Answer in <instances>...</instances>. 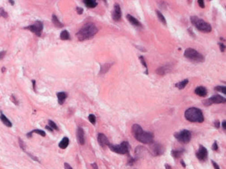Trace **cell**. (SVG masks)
<instances>
[{
	"label": "cell",
	"mask_w": 226,
	"mask_h": 169,
	"mask_svg": "<svg viewBox=\"0 0 226 169\" xmlns=\"http://www.w3.org/2000/svg\"><path fill=\"white\" fill-rule=\"evenodd\" d=\"M131 131L133 136L140 143L150 144L153 142V134L151 132H147L143 130L139 124H134L131 128Z\"/></svg>",
	"instance_id": "cell-1"
},
{
	"label": "cell",
	"mask_w": 226,
	"mask_h": 169,
	"mask_svg": "<svg viewBox=\"0 0 226 169\" xmlns=\"http://www.w3.org/2000/svg\"><path fill=\"white\" fill-rule=\"evenodd\" d=\"M98 28L94 24L89 23L85 24L82 28L76 33L78 39L80 41H84L93 38L97 33Z\"/></svg>",
	"instance_id": "cell-2"
},
{
	"label": "cell",
	"mask_w": 226,
	"mask_h": 169,
	"mask_svg": "<svg viewBox=\"0 0 226 169\" xmlns=\"http://www.w3.org/2000/svg\"><path fill=\"white\" fill-rule=\"evenodd\" d=\"M185 118L191 122L202 123L204 121V116L200 108L192 107L187 108L185 112Z\"/></svg>",
	"instance_id": "cell-3"
},
{
	"label": "cell",
	"mask_w": 226,
	"mask_h": 169,
	"mask_svg": "<svg viewBox=\"0 0 226 169\" xmlns=\"http://www.w3.org/2000/svg\"><path fill=\"white\" fill-rule=\"evenodd\" d=\"M191 21L196 28L203 33H209L212 31V26L203 19L197 16L191 17Z\"/></svg>",
	"instance_id": "cell-4"
},
{
	"label": "cell",
	"mask_w": 226,
	"mask_h": 169,
	"mask_svg": "<svg viewBox=\"0 0 226 169\" xmlns=\"http://www.w3.org/2000/svg\"><path fill=\"white\" fill-rule=\"evenodd\" d=\"M185 58L192 60V61H197V62H203L204 61V57L200 52H197V50L192 49V48H187L185 49V53H184Z\"/></svg>",
	"instance_id": "cell-5"
},
{
	"label": "cell",
	"mask_w": 226,
	"mask_h": 169,
	"mask_svg": "<svg viewBox=\"0 0 226 169\" xmlns=\"http://www.w3.org/2000/svg\"><path fill=\"white\" fill-rule=\"evenodd\" d=\"M109 147V149L114 152L116 153L122 154V155H124V154H128L129 153V143L127 141L122 142L120 145H112V144H109L108 146Z\"/></svg>",
	"instance_id": "cell-6"
},
{
	"label": "cell",
	"mask_w": 226,
	"mask_h": 169,
	"mask_svg": "<svg viewBox=\"0 0 226 169\" xmlns=\"http://www.w3.org/2000/svg\"><path fill=\"white\" fill-rule=\"evenodd\" d=\"M175 137L180 143L186 144V143H189L191 140V133L188 130H183L180 132L176 133L175 134Z\"/></svg>",
	"instance_id": "cell-7"
},
{
	"label": "cell",
	"mask_w": 226,
	"mask_h": 169,
	"mask_svg": "<svg viewBox=\"0 0 226 169\" xmlns=\"http://www.w3.org/2000/svg\"><path fill=\"white\" fill-rule=\"evenodd\" d=\"M225 98L221 96L220 95L213 96L209 99H207L203 102V105L206 106H209L213 104H221V103H225Z\"/></svg>",
	"instance_id": "cell-8"
},
{
	"label": "cell",
	"mask_w": 226,
	"mask_h": 169,
	"mask_svg": "<svg viewBox=\"0 0 226 169\" xmlns=\"http://www.w3.org/2000/svg\"><path fill=\"white\" fill-rule=\"evenodd\" d=\"M25 29H27V30L33 32L34 34L37 35V36L40 37L41 36L42 31H43V23L41 21H37L35 22L33 24H32V25L26 27Z\"/></svg>",
	"instance_id": "cell-9"
},
{
	"label": "cell",
	"mask_w": 226,
	"mask_h": 169,
	"mask_svg": "<svg viewBox=\"0 0 226 169\" xmlns=\"http://www.w3.org/2000/svg\"><path fill=\"white\" fill-rule=\"evenodd\" d=\"M150 150L153 156H159L162 155L165 149H164V146L160 143H150Z\"/></svg>",
	"instance_id": "cell-10"
},
{
	"label": "cell",
	"mask_w": 226,
	"mask_h": 169,
	"mask_svg": "<svg viewBox=\"0 0 226 169\" xmlns=\"http://www.w3.org/2000/svg\"><path fill=\"white\" fill-rule=\"evenodd\" d=\"M196 156L201 162H205L207 160V157H208V151L206 149V147H204L202 145H200L199 149L196 152Z\"/></svg>",
	"instance_id": "cell-11"
},
{
	"label": "cell",
	"mask_w": 226,
	"mask_h": 169,
	"mask_svg": "<svg viewBox=\"0 0 226 169\" xmlns=\"http://www.w3.org/2000/svg\"><path fill=\"white\" fill-rule=\"evenodd\" d=\"M112 19L115 21H119L122 19V10L121 7L118 4H115L114 10L112 11Z\"/></svg>",
	"instance_id": "cell-12"
},
{
	"label": "cell",
	"mask_w": 226,
	"mask_h": 169,
	"mask_svg": "<svg viewBox=\"0 0 226 169\" xmlns=\"http://www.w3.org/2000/svg\"><path fill=\"white\" fill-rule=\"evenodd\" d=\"M97 140L98 143L100 144L102 147H105V146H108L110 144L109 141L108 140V138L106 137V136L102 133H100L97 136Z\"/></svg>",
	"instance_id": "cell-13"
},
{
	"label": "cell",
	"mask_w": 226,
	"mask_h": 169,
	"mask_svg": "<svg viewBox=\"0 0 226 169\" xmlns=\"http://www.w3.org/2000/svg\"><path fill=\"white\" fill-rule=\"evenodd\" d=\"M77 140L79 144L81 145H84L85 143V135H84V131L81 128H78L77 130Z\"/></svg>",
	"instance_id": "cell-14"
},
{
	"label": "cell",
	"mask_w": 226,
	"mask_h": 169,
	"mask_svg": "<svg viewBox=\"0 0 226 169\" xmlns=\"http://www.w3.org/2000/svg\"><path fill=\"white\" fill-rule=\"evenodd\" d=\"M195 93L201 97H204L207 95V90L204 87H198L195 89Z\"/></svg>",
	"instance_id": "cell-15"
},
{
	"label": "cell",
	"mask_w": 226,
	"mask_h": 169,
	"mask_svg": "<svg viewBox=\"0 0 226 169\" xmlns=\"http://www.w3.org/2000/svg\"><path fill=\"white\" fill-rule=\"evenodd\" d=\"M171 71L170 67L168 65H165V66H161L159 67L158 69L156 70V73L159 75H165V74H167Z\"/></svg>",
	"instance_id": "cell-16"
},
{
	"label": "cell",
	"mask_w": 226,
	"mask_h": 169,
	"mask_svg": "<svg viewBox=\"0 0 226 169\" xmlns=\"http://www.w3.org/2000/svg\"><path fill=\"white\" fill-rule=\"evenodd\" d=\"M127 19L128 20L129 22H130V24H133L134 26H136V27H141V24H140V22L139 21H137L136 18H135L134 17H133L132 15H127Z\"/></svg>",
	"instance_id": "cell-17"
},
{
	"label": "cell",
	"mask_w": 226,
	"mask_h": 169,
	"mask_svg": "<svg viewBox=\"0 0 226 169\" xmlns=\"http://www.w3.org/2000/svg\"><path fill=\"white\" fill-rule=\"evenodd\" d=\"M67 93L64 92H59L57 93V97H58V101L60 105H62L65 102V100L67 99Z\"/></svg>",
	"instance_id": "cell-18"
},
{
	"label": "cell",
	"mask_w": 226,
	"mask_h": 169,
	"mask_svg": "<svg viewBox=\"0 0 226 169\" xmlns=\"http://www.w3.org/2000/svg\"><path fill=\"white\" fill-rule=\"evenodd\" d=\"M84 3L85 4V5L89 8V9H93L96 7V5H98V2H96V0H85L84 1Z\"/></svg>",
	"instance_id": "cell-19"
},
{
	"label": "cell",
	"mask_w": 226,
	"mask_h": 169,
	"mask_svg": "<svg viewBox=\"0 0 226 169\" xmlns=\"http://www.w3.org/2000/svg\"><path fill=\"white\" fill-rule=\"evenodd\" d=\"M0 119H1V121H2V123L4 124L6 126V127L11 128V126H12V124H11V122L9 121V118H7L4 115V114H2V113H1V114H0Z\"/></svg>",
	"instance_id": "cell-20"
},
{
	"label": "cell",
	"mask_w": 226,
	"mask_h": 169,
	"mask_svg": "<svg viewBox=\"0 0 226 169\" xmlns=\"http://www.w3.org/2000/svg\"><path fill=\"white\" fill-rule=\"evenodd\" d=\"M68 144H69V139L65 137H64V138L62 140L61 142L59 143V148H61L62 150H65V149H66V148L68 147Z\"/></svg>",
	"instance_id": "cell-21"
},
{
	"label": "cell",
	"mask_w": 226,
	"mask_h": 169,
	"mask_svg": "<svg viewBox=\"0 0 226 169\" xmlns=\"http://www.w3.org/2000/svg\"><path fill=\"white\" fill-rule=\"evenodd\" d=\"M52 23H53V24H54L55 26L56 27H59V28H62V27H64V24H62V23H61V22H60V21H59V20L58 19V17H57L55 15H52Z\"/></svg>",
	"instance_id": "cell-22"
},
{
	"label": "cell",
	"mask_w": 226,
	"mask_h": 169,
	"mask_svg": "<svg viewBox=\"0 0 226 169\" xmlns=\"http://www.w3.org/2000/svg\"><path fill=\"white\" fill-rule=\"evenodd\" d=\"M188 81H189V80H187V79H185V80H182V81H181V82L177 83L176 84H175V87L179 90H183L185 87H186V86H187V84L188 83Z\"/></svg>",
	"instance_id": "cell-23"
},
{
	"label": "cell",
	"mask_w": 226,
	"mask_h": 169,
	"mask_svg": "<svg viewBox=\"0 0 226 169\" xmlns=\"http://www.w3.org/2000/svg\"><path fill=\"white\" fill-rule=\"evenodd\" d=\"M33 133H36V134H39L40 136H43V137H45V136H46V133L44 132L43 130H39V129H37V130H32V131H31V132H29L28 134H27V137H32V134H33Z\"/></svg>",
	"instance_id": "cell-24"
},
{
	"label": "cell",
	"mask_w": 226,
	"mask_h": 169,
	"mask_svg": "<svg viewBox=\"0 0 226 169\" xmlns=\"http://www.w3.org/2000/svg\"><path fill=\"white\" fill-rule=\"evenodd\" d=\"M185 152V150H172V156L175 158H180L181 156H182L183 153Z\"/></svg>",
	"instance_id": "cell-25"
},
{
	"label": "cell",
	"mask_w": 226,
	"mask_h": 169,
	"mask_svg": "<svg viewBox=\"0 0 226 169\" xmlns=\"http://www.w3.org/2000/svg\"><path fill=\"white\" fill-rule=\"evenodd\" d=\"M60 39H62V40H68V39H70V34L68 31H63L60 34Z\"/></svg>",
	"instance_id": "cell-26"
},
{
	"label": "cell",
	"mask_w": 226,
	"mask_h": 169,
	"mask_svg": "<svg viewBox=\"0 0 226 169\" xmlns=\"http://www.w3.org/2000/svg\"><path fill=\"white\" fill-rule=\"evenodd\" d=\"M156 15H157V16H158V17H159V21H161L163 24H166V21H165V17H164V15H163L162 14L161 11H159L157 10Z\"/></svg>",
	"instance_id": "cell-27"
},
{
	"label": "cell",
	"mask_w": 226,
	"mask_h": 169,
	"mask_svg": "<svg viewBox=\"0 0 226 169\" xmlns=\"http://www.w3.org/2000/svg\"><path fill=\"white\" fill-rule=\"evenodd\" d=\"M215 90L224 93L225 95L226 94V87L225 86H217L215 87Z\"/></svg>",
	"instance_id": "cell-28"
},
{
	"label": "cell",
	"mask_w": 226,
	"mask_h": 169,
	"mask_svg": "<svg viewBox=\"0 0 226 169\" xmlns=\"http://www.w3.org/2000/svg\"><path fill=\"white\" fill-rule=\"evenodd\" d=\"M139 59L140 61V62H141V64L143 65H144V67H145L146 68V74H148V67H147V65H146V62L145 59H144V56H140L139 57Z\"/></svg>",
	"instance_id": "cell-29"
},
{
	"label": "cell",
	"mask_w": 226,
	"mask_h": 169,
	"mask_svg": "<svg viewBox=\"0 0 226 169\" xmlns=\"http://www.w3.org/2000/svg\"><path fill=\"white\" fill-rule=\"evenodd\" d=\"M48 126H49L50 128H52V130H59V128L57 127L56 124L55 123V122H52V121H51V120H49V125Z\"/></svg>",
	"instance_id": "cell-30"
},
{
	"label": "cell",
	"mask_w": 226,
	"mask_h": 169,
	"mask_svg": "<svg viewBox=\"0 0 226 169\" xmlns=\"http://www.w3.org/2000/svg\"><path fill=\"white\" fill-rule=\"evenodd\" d=\"M88 119H89L90 122L92 124H96V117H95V115H93V114H90V115L88 116Z\"/></svg>",
	"instance_id": "cell-31"
},
{
	"label": "cell",
	"mask_w": 226,
	"mask_h": 169,
	"mask_svg": "<svg viewBox=\"0 0 226 169\" xmlns=\"http://www.w3.org/2000/svg\"><path fill=\"white\" fill-rule=\"evenodd\" d=\"M109 65H109V64H107L106 67H110ZM108 69H109V68H106V65H102V66H101V70H100V74H102V73H106V72L108 71Z\"/></svg>",
	"instance_id": "cell-32"
},
{
	"label": "cell",
	"mask_w": 226,
	"mask_h": 169,
	"mask_svg": "<svg viewBox=\"0 0 226 169\" xmlns=\"http://www.w3.org/2000/svg\"><path fill=\"white\" fill-rule=\"evenodd\" d=\"M0 16H1V17H3L4 18H6V17H8V14H7L6 11H5L4 9H2V8H1V9H0Z\"/></svg>",
	"instance_id": "cell-33"
},
{
	"label": "cell",
	"mask_w": 226,
	"mask_h": 169,
	"mask_svg": "<svg viewBox=\"0 0 226 169\" xmlns=\"http://www.w3.org/2000/svg\"><path fill=\"white\" fill-rule=\"evenodd\" d=\"M219 46L220 48V51L222 52H224L225 50V46L222 43H219Z\"/></svg>",
	"instance_id": "cell-34"
},
{
	"label": "cell",
	"mask_w": 226,
	"mask_h": 169,
	"mask_svg": "<svg viewBox=\"0 0 226 169\" xmlns=\"http://www.w3.org/2000/svg\"><path fill=\"white\" fill-rule=\"evenodd\" d=\"M11 100L12 101V102H14L15 105H18V102H17V100H16L15 96L14 95L11 96Z\"/></svg>",
	"instance_id": "cell-35"
},
{
	"label": "cell",
	"mask_w": 226,
	"mask_h": 169,
	"mask_svg": "<svg viewBox=\"0 0 226 169\" xmlns=\"http://www.w3.org/2000/svg\"><path fill=\"white\" fill-rule=\"evenodd\" d=\"M76 11H77V12H78V15H81V14H83L84 9H83L82 8H81V7H77V8H76Z\"/></svg>",
	"instance_id": "cell-36"
},
{
	"label": "cell",
	"mask_w": 226,
	"mask_h": 169,
	"mask_svg": "<svg viewBox=\"0 0 226 169\" xmlns=\"http://www.w3.org/2000/svg\"><path fill=\"white\" fill-rule=\"evenodd\" d=\"M212 149H213V150H214V151H217L219 147H218V144L216 142H214V143L213 144V146H212Z\"/></svg>",
	"instance_id": "cell-37"
},
{
	"label": "cell",
	"mask_w": 226,
	"mask_h": 169,
	"mask_svg": "<svg viewBox=\"0 0 226 169\" xmlns=\"http://www.w3.org/2000/svg\"><path fill=\"white\" fill-rule=\"evenodd\" d=\"M18 140H19V143H20V146H21V148L22 150H25V146H24V143H23V141L21 140V138L18 139Z\"/></svg>",
	"instance_id": "cell-38"
},
{
	"label": "cell",
	"mask_w": 226,
	"mask_h": 169,
	"mask_svg": "<svg viewBox=\"0 0 226 169\" xmlns=\"http://www.w3.org/2000/svg\"><path fill=\"white\" fill-rule=\"evenodd\" d=\"M211 162H212V164H213L214 168H215V169H220V168H219V165H218L217 163L215 162H214V161H213V160H212V161H211Z\"/></svg>",
	"instance_id": "cell-39"
},
{
	"label": "cell",
	"mask_w": 226,
	"mask_h": 169,
	"mask_svg": "<svg viewBox=\"0 0 226 169\" xmlns=\"http://www.w3.org/2000/svg\"><path fill=\"white\" fill-rule=\"evenodd\" d=\"M198 4H199V5H200L201 8H203V9L205 8V3L203 0H199V1H198Z\"/></svg>",
	"instance_id": "cell-40"
},
{
	"label": "cell",
	"mask_w": 226,
	"mask_h": 169,
	"mask_svg": "<svg viewBox=\"0 0 226 169\" xmlns=\"http://www.w3.org/2000/svg\"><path fill=\"white\" fill-rule=\"evenodd\" d=\"M5 53H6V52H5V51L0 52V59H1V60H2V59H3V58H4L5 55Z\"/></svg>",
	"instance_id": "cell-41"
},
{
	"label": "cell",
	"mask_w": 226,
	"mask_h": 169,
	"mask_svg": "<svg viewBox=\"0 0 226 169\" xmlns=\"http://www.w3.org/2000/svg\"><path fill=\"white\" fill-rule=\"evenodd\" d=\"M64 166H65V169H73L72 168V166L69 165V164H68L67 162L65 163V165H64Z\"/></svg>",
	"instance_id": "cell-42"
},
{
	"label": "cell",
	"mask_w": 226,
	"mask_h": 169,
	"mask_svg": "<svg viewBox=\"0 0 226 169\" xmlns=\"http://www.w3.org/2000/svg\"><path fill=\"white\" fill-rule=\"evenodd\" d=\"M215 127L216 128H219V127H220V122H219V121H215Z\"/></svg>",
	"instance_id": "cell-43"
},
{
	"label": "cell",
	"mask_w": 226,
	"mask_h": 169,
	"mask_svg": "<svg viewBox=\"0 0 226 169\" xmlns=\"http://www.w3.org/2000/svg\"><path fill=\"white\" fill-rule=\"evenodd\" d=\"M222 128H223V129L225 130V129H226V122L225 121H223V122H222Z\"/></svg>",
	"instance_id": "cell-44"
},
{
	"label": "cell",
	"mask_w": 226,
	"mask_h": 169,
	"mask_svg": "<svg viewBox=\"0 0 226 169\" xmlns=\"http://www.w3.org/2000/svg\"><path fill=\"white\" fill-rule=\"evenodd\" d=\"M91 166H92V167H93V168H94V169H98V166H97V165H96V162L92 163Z\"/></svg>",
	"instance_id": "cell-45"
},
{
	"label": "cell",
	"mask_w": 226,
	"mask_h": 169,
	"mask_svg": "<svg viewBox=\"0 0 226 169\" xmlns=\"http://www.w3.org/2000/svg\"><path fill=\"white\" fill-rule=\"evenodd\" d=\"M46 129H47V130H49V131H51V132H52V131H53V130H52V128H50L49 126H48V125L46 126Z\"/></svg>",
	"instance_id": "cell-46"
},
{
	"label": "cell",
	"mask_w": 226,
	"mask_h": 169,
	"mask_svg": "<svg viewBox=\"0 0 226 169\" xmlns=\"http://www.w3.org/2000/svg\"><path fill=\"white\" fill-rule=\"evenodd\" d=\"M181 165H182V166H183V167H184V168H185V167H186V165H185V162H184V161H182V160H181Z\"/></svg>",
	"instance_id": "cell-47"
},
{
	"label": "cell",
	"mask_w": 226,
	"mask_h": 169,
	"mask_svg": "<svg viewBox=\"0 0 226 169\" xmlns=\"http://www.w3.org/2000/svg\"><path fill=\"white\" fill-rule=\"evenodd\" d=\"M33 89H34V90L36 89H35V84H36V82H35V80H33Z\"/></svg>",
	"instance_id": "cell-48"
},
{
	"label": "cell",
	"mask_w": 226,
	"mask_h": 169,
	"mask_svg": "<svg viewBox=\"0 0 226 169\" xmlns=\"http://www.w3.org/2000/svg\"><path fill=\"white\" fill-rule=\"evenodd\" d=\"M9 3H11V5H14L15 2H14V1H9Z\"/></svg>",
	"instance_id": "cell-49"
},
{
	"label": "cell",
	"mask_w": 226,
	"mask_h": 169,
	"mask_svg": "<svg viewBox=\"0 0 226 169\" xmlns=\"http://www.w3.org/2000/svg\"><path fill=\"white\" fill-rule=\"evenodd\" d=\"M5 71V67H2V72H4Z\"/></svg>",
	"instance_id": "cell-50"
}]
</instances>
